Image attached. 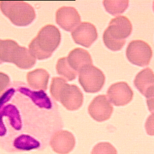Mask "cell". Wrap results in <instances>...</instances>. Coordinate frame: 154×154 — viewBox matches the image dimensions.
<instances>
[{
  "label": "cell",
  "mask_w": 154,
  "mask_h": 154,
  "mask_svg": "<svg viewBox=\"0 0 154 154\" xmlns=\"http://www.w3.org/2000/svg\"><path fill=\"white\" fill-rule=\"evenodd\" d=\"M61 41V34L54 25L43 26L29 45V51L35 59L49 58L58 48Z\"/></svg>",
  "instance_id": "cell-1"
},
{
  "label": "cell",
  "mask_w": 154,
  "mask_h": 154,
  "mask_svg": "<svg viewBox=\"0 0 154 154\" xmlns=\"http://www.w3.org/2000/svg\"><path fill=\"white\" fill-rule=\"evenodd\" d=\"M0 8L2 13L17 26H27L35 17L34 8L22 1H2Z\"/></svg>",
  "instance_id": "cell-2"
},
{
  "label": "cell",
  "mask_w": 154,
  "mask_h": 154,
  "mask_svg": "<svg viewBox=\"0 0 154 154\" xmlns=\"http://www.w3.org/2000/svg\"><path fill=\"white\" fill-rule=\"evenodd\" d=\"M78 73L79 82L87 93H96L104 85L105 77L103 73L93 65L83 67Z\"/></svg>",
  "instance_id": "cell-3"
},
{
  "label": "cell",
  "mask_w": 154,
  "mask_h": 154,
  "mask_svg": "<svg viewBox=\"0 0 154 154\" xmlns=\"http://www.w3.org/2000/svg\"><path fill=\"white\" fill-rule=\"evenodd\" d=\"M152 56L150 46L143 40L131 42L126 49V57L133 64L144 67L147 66Z\"/></svg>",
  "instance_id": "cell-4"
},
{
  "label": "cell",
  "mask_w": 154,
  "mask_h": 154,
  "mask_svg": "<svg viewBox=\"0 0 154 154\" xmlns=\"http://www.w3.org/2000/svg\"><path fill=\"white\" fill-rule=\"evenodd\" d=\"M57 101L69 110H76L82 105L83 94L78 87L66 83L61 90Z\"/></svg>",
  "instance_id": "cell-5"
},
{
  "label": "cell",
  "mask_w": 154,
  "mask_h": 154,
  "mask_svg": "<svg viewBox=\"0 0 154 154\" xmlns=\"http://www.w3.org/2000/svg\"><path fill=\"white\" fill-rule=\"evenodd\" d=\"M88 110L90 116L94 120L103 122L110 118L113 107L105 95H99L91 101Z\"/></svg>",
  "instance_id": "cell-6"
},
{
  "label": "cell",
  "mask_w": 154,
  "mask_h": 154,
  "mask_svg": "<svg viewBox=\"0 0 154 154\" xmlns=\"http://www.w3.org/2000/svg\"><path fill=\"white\" fill-rule=\"evenodd\" d=\"M106 97L113 105L123 106L131 101L133 91L126 82H119L109 87Z\"/></svg>",
  "instance_id": "cell-7"
},
{
  "label": "cell",
  "mask_w": 154,
  "mask_h": 154,
  "mask_svg": "<svg viewBox=\"0 0 154 154\" xmlns=\"http://www.w3.org/2000/svg\"><path fill=\"white\" fill-rule=\"evenodd\" d=\"M49 144L52 150L59 154H67L74 148L75 139L73 135L67 131H58L51 136Z\"/></svg>",
  "instance_id": "cell-8"
},
{
  "label": "cell",
  "mask_w": 154,
  "mask_h": 154,
  "mask_svg": "<svg viewBox=\"0 0 154 154\" xmlns=\"http://www.w3.org/2000/svg\"><path fill=\"white\" fill-rule=\"evenodd\" d=\"M72 37L76 43L89 48L97 39V32L92 23L82 22L72 31Z\"/></svg>",
  "instance_id": "cell-9"
},
{
  "label": "cell",
  "mask_w": 154,
  "mask_h": 154,
  "mask_svg": "<svg viewBox=\"0 0 154 154\" xmlns=\"http://www.w3.org/2000/svg\"><path fill=\"white\" fill-rule=\"evenodd\" d=\"M56 22L67 31H72L81 22V17L77 10L72 7H62L56 12Z\"/></svg>",
  "instance_id": "cell-10"
},
{
  "label": "cell",
  "mask_w": 154,
  "mask_h": 154,
  "mask_svg": "<svg viewBox=\"0 0 154 154\" xmlns=\"http://www.w3.org/2000/svg\"><path fill=\"white\" fill-rule=\"evenodd\" d=\"M132 26L130 20L125 16H119L112 19L105 29L112 37L117 40H125L132 32Z\"/></svg>",
  "instance_id": "cell-11"
},
{
  "label": "cell",
  "mask_w": 154,
  "mask_h": 154,
  "mask_svg": "<svg viewBox=\"0 0 154 154\" xmlns=\"http://www.w3.org/2000/svg\"><path fill=\"white\" fill-rule=\"evenodd\" d=\"M134 84L146 99L153 97L154 76L153 71L150 68H146L137 75L134 79Z\"/></svg>",
  "instance_id": "cell-12"
},
{
  "label": "cell",
  "mask_w": 154,
  "mask_h": 154,
  "mask_svg": "<svg viewBox=\"0 0 154 154\" xmlns=\"http://www.w3.org/2000/svg\"><path fill=\"white\" fill-rule=\"evenodd\" d=\"M16 88L18 91L29 97L40 108L48 110H51L54 108L52 100L45 91L32 90L24 85H19Z\"/></svg>",
  "instance_id": "cell-13"
},
{
  "label": "cell",
  "mask_w": 154,
  "mask_h": 154,
  "mask_svg": "<svg viewBox=\"0 0 154 154\" xmlns=\"http://www.w3.org/2000/svg\"><path fill=\"white\" fill-rule=\"evenodd\" d=\"M67 60L70 67L78 73L83 67L92 65V59L88 52L79 48L71 51Z\"/></svg>",
  "instance_id": "cell-14"
},
{
  "label": "cell",
  "mask_w": 154,
  "mask_h": 154,
  "mask_svg": "<svg viewBox=\"0 0 154 154\" xmlns=\"http://www.w3.org/2000/svg\"><path fill=\"white\" fill-rule=\"evenodd\" d=\"M49 78L48 72L43 69H37L28 72L26 79L29 86L37 90L46 91Z\"/></svg>",
  "instance_id": "cell-15"
},
{
  "label": "cell",
  "mask_w": 154,
  "mask_h": 154,
  "mask_svg": "<svg viewBox=\"0 0 154 154\" xmlns=\"http://www.w3.org/2000/svg\"><path fill=\"white\" fill-rule=\"evenodd\" d=\"M36 59L25 47L18 46L13 55L11 63L20 69L31 68L35 64Z\"/></svg>",
  "instance_id": "cell-16"
},
{
  "label": "cell",
  "mask_w": 154,
  "mask_h": 154,
  "mask_svg": "<svg viewBox=\"0 0 154 154\" xmlns=\"http://www.w3.org/2000/svg\"><path fill=\"white\" fill-rule=\"evenodd\" d=\"M18 45L12 40H0V60L2 63H11L13 53Z\"/></svg>",
  "instance_id": "cell-17"
},
{
  "label": "cell",
  "mask_w": 154,
  "mask_h": 154,
  "mask_svg": "<svg viewBox=\"0 0 154 154\" xmlns=\"http://www.w3.org/2000/svg\"><path fill=\"white\" fill-rule=\"evenodd\" d=\"M56 70L58 75L67 81L75 79L78 74V72L70 67L66 57L61 58L58 60L56 65Z\"/></svg>",
  "instance_id": "cell-18"
},
{
  "label": "cell",
  "mask_w": 154,
  "mask_h": 154,
  "mask_svg": "<svg viewBox=\"0 0 154 154\" xmlns=\"http://www.w3.org/2000/svg\"><path fill=\"white\" fill-rule=\"evenodd\" d=\"M103 6L107 12L113 16H117L123 13L128 8V0H105Z\"/></svg>",
  "instance_id": "cell-19"
},
{
  "label": "cell",
  "mask_w": 154,
  "mask_h": 154,
  "mask_svg": "<svg viewBox=\"0 0 154 154\" xmlns=\"http://www.w3.org/2000/svg\"><path fill=\"white\" fill-rule=\"evenodd\" d=\"M103 40L105 46L113 51L120 50L126 42V40H117L112 38L106 30L103 32Z\"/></svg>",
  "instance_id": "cell-20"
},
{
  "label": "cell",
  "mask_w": 154,
  "mask_h": 154,
  "mask_svg": "<svg viewBox=\"0 0 154 154\" xmlns=\"http://www.w3.org/2000/svg\"><path fill=\"white\" fill-rule=\"evenodd\" d=\"M66 84V79L61 77H54L52 78L50 87V92L52 97L55 100H58L59 94Z\"/></svg>",
  "instance_id": "cell-21"
},
{
  "label": "cell",
  "mask_w": 154,
  "mask_h": 154,
  "mask_svg": "<svg viewBox=\"0 0 154 154\" xmlns=\"http://www.w3.org/2000/svg\"><path fill=\"white\" fill-rule=\"evenodd\" d=\"M91 154H117V151L111 144L102 142L94 146Z\"/></svg>",
  "instance_id": "cell-22"
},
{
  "label": "cell",
  "mask_w": 154,
  "mask_h": 154,
  "mask_svg": "<svg viewBox=\"0 0 154 154\" xmlns=\"http://www.w3.org/2000/svg\"><path fill=\"white\" fill-rule=\"evenodd\" d=\"M10 78L6 74L0 72V96L8 87Z\"/></svg>",
  "instance_id": "cell-23"
},
{
  "label": "cell",
  "mask_w": 154,
  "mask_h": 154,
  "mask_svg": "<svg viewBox=\"0 0 154 154\" xmlns=\"http://www.w3.org/2000/svg\"><path fill=\"white\" fill-rule=\"evenodd\" d=\"M146 128L147 133L150 135H153V114L149 117L148 119L147 120L146 123Z\"/></svg>",
  "instance_id": "cell-24"
},
{
  "label": "cell",
  "mask_w": 154,
  "mask_h": 154,
  "mask_svg": "<svg viewBox=\"0 0 154 154\" xmlns=\"http://www.w3.org/2000/svg\"><path fill=\"white\" fill-rule=\"evenodd\" d=\"M147 105H148L149 109L153 114V97L147 99Z\"/></svg>",
  "instance_id": "cell-25"
},
{
  "label": "cell",
  "mask_w": 154,
  "mask_h": 154,
  "mask_svg": "<svg viewBox=\"0 0 154 154\" xmlns=\"http://www.w3.org/2000/svg\"><path fill=\"white\" fill-rule=\"evenodd\" d=\"M1 63H2V62H1V61L0 60V64H1Z\"/></svg>",
  "instance_id": "cell-26"
}]
</instances>
